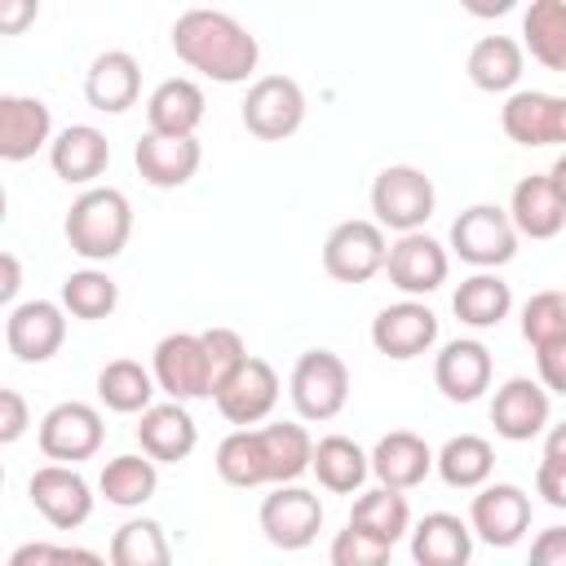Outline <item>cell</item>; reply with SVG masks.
<instances>
[{
	"mask_svg": "<svg viewBox=\"0 0 566 566\" xmlns=\"http://www.w3.org/2000/svg\"><path fill=\"white\" fill-rule=\"evenodd\" d=\"M0 270H4V279H0V301L13 310V296H18V287H22V270H18V256H13V252H0Z\"/></svg>",
	"mask_w": 566,
	"mask_h": 566,
	"instance_id": "f907efd6",
	"label": "cell"
},
{
	"mask_svg": "<svg viewBox=\"0 0 566 566\" xmlns=\"http://www.w3.org/2000/svg\"><path fill=\"white\" fill-rule=\"evenodd\" d=\"M447 270H451L447 248H442L433 234H424V230H416V234H398V239L389 243L385 274H389V283H394L407 301L438 292V287L447 283Z\"/></svg>",
	"mask_w": 566,
	"mask_h": 566,
	"instance_id": "5bb4252c",
	"label": "cell"
},
{
	"mask_svg": "<svg viewBox=\"0 0 566 566\" xmlns=\"http://www.w3.org/2000/svg\"><path fill=\"white\" fill-rule=\"evenodd\" d=\"M27 495H31L35 513L57 531H75L93 513V486L84 482V473L75 464H40L27 482Z\"/></svg>",
	"mask_w": 566,
	"mask_h": 566,
	"instance_id": "8fae6325",
	"label": "cell"
},
{
	"mask_svg": "<svg viewBox=\"0 0 566 566\" xmlns=\"http://www.w3.org/2000/svg\"><path fill=\"white\" fill-rule=\"evenodd\" d=\"M172 53L217 84H243L261 62L256 35L226 9H186L172 22Z\"/></svg>",
	"mask_w": 566,
	"mask_h": 566,
	"instance_id": "6da1fadb",
	"label": "cell"
},
{
	"mask_svg": "<svg viewBox=\"0 0 566 566\" xmlns=\"http://www.w3.org/2000/svg\"><path fill=\"white\" fill-rule=\"evenodd\" d=\"M261 531L274 548L283 553H301L318 539L323 531V500L296 482L287 486H274L265 500H261Z\"/></svg>",
	"mask_w": 566,
	"mask_h": 566,
	"instance_id": "30bf717a",
	"label": "cell"
},
{
	"mask_svg": "<svg viewBox=\"0 0 566 566\" xmlns=\"http://www.w3.org/2000/svg\"><path fill=\"white\" fill-rule=\"evenodd\" d=\"M562 292H566V287H562Z\"/></svg>",
	"mask_w": 566,
	"mask_h": 566,
	"instance_id": "db71d44e",
	"label": "cell"
},
{
	"mask_svg": "<svg viewBox=\"0 0 566 566\" xmlns=\"http://www.w3.org/2000/svg\"><path fill=\"white\" fill-rule=\"evenodd\" d=\"M142 97V66L128 49H106L84 71V102L102 115H124Z\"/></svg>",
	"mask_w": 566,
	"mask_h": 566,
	"instance_id": "ffe728a7",
	"label": "cell"
},
{
	"mask_svg": "<svg viewBox=\"0 0 566 566\" xmlns=\"http://www.w3.org/2000/svg\"><path fill=\"white\" fill-rule=\"evenodd\" d=\"M9 566H111V562L102 553H93V548H80V544L31 539V544L9 553Z\"/></svg>",
	"mask_w": 566,
	"mask_h": 566,
	"instance_id": "b9f144b4",
	"label": "cell"
},
{
	"mask_svg": "<svg viewBox=\"0 0 566 566\" xmlns=\"http://www.w3.org/2000/svg\"><path fill=\"white\" fill-rule=\"evenodd\" d=\"M133 164L142 172L146 186L155 190H177L186 186L199 164H203V146L199 137H159V133H142L137 150H133Z\"/></svg>",
	"mask_w": 566,
	"mask_h": 566,
	"instance_id": "7402d4cb",
	"label": "cell"
},
{
	"mask_svg": "<svg viewBox=\"0 0 566 566\" xmlns=\"http://www.w3.org/2000/svg\"><path fill=\"white\" fill-rule=\"evenodd\" d=\"M212 402H217V411H221L230 424L252 429V424H261V420L274 411V402H279V371H274L265 358L252 354L234 376H226V380L217 385Z\"/></svg>",
	"mask_w": 566,
	"mask_h": 566,
	"instance_id": "e0dca14e",
	"label": "cell"
},
{
	"mask_svg": "<svg viewBox=\"0 0 566 566\" xmlns=\"http://www.w3.org/2000/svg\"><path fill=\"white\" fill-rule=\"evenodd\" d=\"M522 336L539 349L553 340H566V292H535L522 305Z\"/></svg>",
	"mask_w": 566,
	"mask_h": 566,
	"instance_id": "60d3db41",
	"label": "cell"
},
{
	"mask_svg": "<svg viewBox=\"0 0 566 566\" xmlns=\"http://www.w3.org/2000/svg\"><path fill=\"white\" fill-rule=\"evenodd\" d=\"M491 349L473 336H455L433 358V385L447 402H478L491 389Z\"/></svg>",
	"mask_w": 566,
	"mask_h": 566,
	"instance_id": "ac0fdd59",
	"label": "cell"
},
{
	"mask_svg": "<svg viewBox=\"0 0 566 566\" xmlns=\"http://www.w3.org/2000/svg\"><path fill=\"white\" fill-rule=\"evenodd\" d=\"M526 566H566V526H544L531 539Z\"/></svg>",
	"mask_w": 566,
	"mask_h": 566,
	"instance_id": "c3c4849f",
	"label": "cell"
},
{
	"mask_svg": "<svg viewBox=\"0 0 566 566\" xmlns=\"http://www.w3.org/2000/svg\"><path fill=\"white\" fill-rule=\"evenodd\" d=\"M155 385L172 398V402H195V398H212V367L203 354L199 332H168L155 345L150 358Z\"/></svg>",
	"mask_w": 566,
	"mask_h": 566,
	"instance_id": "9c48e42d",
	"label": "cell"
},
{
	"mask_svg": "<svg viewBox=\"0 0 566 566\" xmlns=\"http://www.w3.org/2000/svg\"><path fill=\"white\" fill-rule=\"evenodd\" d=\"M49 164H53V172L66 181V186H88L93 190V181L106 172V164H111V142H106V133L102 128H93V124H66L57 137H53V146H49Z\"/></svg>",
	"mask_w": 566,
	"mask_h": 566,
	"instance_id": "603a6c76",
	"label": "cell"
},
{
	"mask_svg": "<svg viewBox=\"0 0 566 566\" xmlns=\"http://www.w3.org/2000/svg\"><path fill=\"white\" fill-rule=\"evenodd\" d=\"M62 234H66L75 256H84V261H115L128 248V234H133V203H128V195L115 190V186L84 190L71 203V212L62 221Z\"/></svg>",
	"mask_w": 566,
	"mask_h": 566,
	"instance_id": "7a4b0ae2",
	"label": "cell"
},
{
	"mask_svg": "<svg viewBox=\"0 0 566 566\" xmlns=\"http://www.w3.org/2000/svg\"><path fill=\"white\" fill-rule=\"evenodd\" d=\"M522 44L539 66L566 75V0H531L522 13Z\"/></svg>",
	"mask_w": 566,
	"mask_h": 566,
	"instance_id": "d590c367",
	"label": "cell"
},
{
	"mask_svg": "<svg viewBox=\"0 0 566 566\" xmlns=\"http://www.w3.org/2000/svg\"><path fill=\"white\" fill-rule=\"evenodd\" d=\"M535 367H539V385H544L548 394H562V398H566V340L539 345V349H535Z\"/></svg>",
	"mask_w": 566,
	"mask_h": 566,
	"instance_id": "f6af8a7d",
	"label": "cell"
},
{
	"mask_svg": "<svg viewBox=\"0 0 566 566\" xmlns=\"http://www.w3.org/2000/svg\"><path fill=\"white\" fill-rule=\"evenodd\" d=\"M389 553H394L389 544H380L345 522V531H336L327 557H332V566H389Z\"/></svg>",
	"mask_w": 566,
	"mask_h": 566,
	"instance_id": "ee69618b",
	"label": "cell"
},
{
	"mask_svg": "<svg viewBox=\"0 0 566 566\" xmlns=\"http://www.w3.org/2000/svg\"><path fill=\"white\" fill-rule=\"evenodd\" d=\"M389 261V239L376 221H340L327 243H323V270L336 279V283H367L385 270Z\"/></svg>",
	"mask_w": 566,
	"mask_h": 566,
	"instance_id": "ba28073f",
	"label": "cell"
},
{
	"mask_svg": "<svg viewBox=\"0 0 566 566\" xmlns=\"http://www.w3.org/2000/svg\"><path fill=\"white\" fill-rule=\"evenodd\" d=\"M203 88L186 75H172L164 84L150 88L146 97V133H159V137H195V128L203 124Z\"/></svg>",
	"mask_w": 566,
	"mask_h": 566,
	"instance_id": "d4e9b609",
	"label": "cell"
},
{
	"mask_svg": "<svg viewBox=\"0 0 566 566\" xmlns=\"http://www.w3.org/2000/svg\"><path fill=\"white\" fill-rule=\"evenodd\" d=\"M491 424L504 442H531L548 424V389L531 376H509L491 398Z\"/></svg>",
	"mask_w": 566,
	"mask_h": 566,
	"instance_id": "d6986e66",
	"label": "cell"
},
{
	"mask_svg": "<svg viewBox=\"0 0 566 566\" xmlns=\"http://www.w3.org/2000/svg\"><path fill=\"white\" fill-rule=\"evenodd\" d=\"M544 460H566V420L548 429V438H544Z\"/></svg>",
	"mask_w": 566,
	"mask_h": 566,
	"instance_id": "816d5d0a",
	"label": "cell"
},
{
	"mask_svg": "<svg viewBox=\"0 0 566 566\" xmlns=\"http://www.w3.org/2000/svg\"><path fill=\"white\" fill-rule=\"evenodd\" d=\"M287 394H292V407H296L301 420H310V424L336 420L345 411V402H349V367H345V358L332 354V349H305L292 363Z\"/></svg>",
	"mask_w": 566,
	"mask_h": 566,
	"instance_id": "277c9868",
	"label": "cell"
},
{
	"mask_svg": "<svg viewBox=\"0 0 566 566\" xmlns=\"http://www.w3.org/2000/svg\"><path fill=\"white\" fill-rule=\"evenodd\" d=\"M44 146H53V111L40 97L4 93L0 97V159L22 164Z\"/></svg>",
	"mask_w": 566,
	"mask_h": 566,
	"instance_id": "44dd1931",
	"label": "cell"
},
{
	"mask_svg": "<svg viewBox=\"0 0 566 566\" xmlns=\"http://www.w3.org/2000/svg\"><path fill=\"white\" fill-rule=\"evenodd\" d=\"M451 310L464 327L473 332H486V327H500L513 310V287L495 274V270H478L469 274L455 292H451Z\"/></svg>",
	"mask_w": 566,
	"mask_h": 566,
	"instance_id": "f1b7e54d",
	"label": "cell"
},
{
	"mask_svg": "<svg viewBox=\"0 0 566 566\" xmlns=\"http://www.w3.org/2000/svg\"><path fill=\"white\" fill-rule=\"evenodd\" d=\"M111 566H172V544L155 517H128L111 535Z\"/></svg>",
	"mask_w": 566,
	"mask_h": 566,
	"instance_id": "f35d334b",
	"label": "cell"
},
{
	"mask_svg": "<svg viewBox=\"0 0 566 566\" xmlns=\"http://www.w3.org/2000/svg\"><path fill=\"white\" fill-rule=\"evenodd\" d=\"M371 345L394 363H411V358H420L438 345V314L424 301L385 305L371 318Z\"/></svg>",
	"mask_w": 566,
	"mask_h": 566,
	"instance_id": "2e32d148",
	"label": "cell"
},
{
	"mask_svg": "<svg viewBox=\"0 0 566 566\" xmlns=\"http://www.w3.org/2000/svg\"><path fill=\"white\" fill-rule=\"evenodd\" d=\"M469 526L491 548H513L531 531V495L513 482H486L469 504Z\"/></svg>",
	"mask_w": 566,
	"mask_h": 566,
	"instance_id": "4fadbf2b",
	"label": "cell"
},
{
	"mask_svg": "<svg viewBox=\"0 0 566 566\" xmlns=\"http://www.w3.org/2000/svg\"><path fill=\"white\" fill-rule=\"evenodd\" d=\"M40 451L49 455V464H80L93 460L106 442V420L93 402H57L40 416Z\"/></svg>",
	"mask_w": 566,
	"mask_h": 566,
	"instance_id": "8992f818",
	"label": "cell"
},
{
	"mask_svg": "<svg viewBox=\"0 0 566 566\" xmlns=\"http://www.w3.org/2000/svg\"><path fill=\"white\" fill-rule=\"evenodd\" d=\"M433 203H438V190L416 164H389L371 181V212L380 230L416 234L433 217Z\"/></svg>",
	"mask_w": 566,
	"mask_h": 566,
	"instance_id": "3957f363",
	"label": "cell"
},
{
	"mask_svg": "<svg viewBox=\"0 0 566 566\" xmlns=\"http://www.w3.org/2000/svg\"><path fill=\"white\" fill-rule=\"evenodd\" d=\"M473 526L455 513H424L411 526V562L416 566H469Z\"/></svg>",
	"mask_w": 566,
	"mask_h": 566,
	"instance_id": "83f0119b",
	"label": "cell"
},
{
	"mask_svg": "<svg viewBox=\"0 0 566 566\" xmlns=\"http://www.w3.org/2000/svg\"><path fill=\"white\" fill-rule=\"evenodd\" d=\"M35 18V0H0V31L18 35Z\"/></svg>",
	"mask_w": 566,
	"mask_h": 566,
	"instance_id": "681fc988",
	"label": "cell"
},
{
	"mask_svg": "<svg viewBox=\"0 0 566 566\" xmlns=\"http://www.w3.org/2000/svg\"><path fill=\"white\" fill-rule=\"evenodd\" d=\"M221 482L252 491V486H270V469H265V451H261V433L256 429H234L221 438L217 455H212Z\"/></svg>",
	"mask_w": 566,
	"mask_h": 566,
	"instance_id": "74e56055",
	"label": "cell"
},
{
	"mask_svg": "<svg viewBox=\"0 0 566 566\" xmlns=\"http://www.w3.org/2000/svg\"><path fill=\"white\" fill-rule=\"evenodd\" d=\"M310 473L318 478L323 491H332V495H354V491L367 482V473H371V455H367L354 438L327 433V438L314 442V464H310Z\"/></svg>",
	"mask_w": 566,
	"mask_h": 566,
	"instance_id": "f546056e",
	"label": "cell"
},
{
	"mask_svg": "<svg viewBox=\"0 0 566 566\" xmlns=\"http://www.w3.org/2000/svg\"><path fill=\"white\" fill-rule=\"evenodd\" d=\"M349 526L394 548L402 535H411V504H407L402 491L371 486V491H363V495L354 500V509H349Z\"/></svg>",
	"mask_w": 566,
	"mask_h": 566,
	"instance_id": "e575fe53",
	"label": "cell"
},
{
	"mask_svg": "<svg viewBox=\"0 0 566 566\" xmlns=\"http://www.w3.org/2000/svg\"><path fill=\"white\" fill-rule=\"evenodd\" d=\"M155 371H146L137 358H111L97 371V398L102 407L119 411V416H142L155 407Z\"/></svg>",
	"mask_w": 566,
	"mask_h": 566,
	"instance_id": "836d02e7",
	"label": "cell"
},
{
	"mask_svg": "<svg viewBox=\"0 0 566 566\" xmlns=\"http://www.w3.org/2000/svg\"><path fill=\"white\" fill-rule=\"evenodd\" d=\"M66 340L62 301H22L4 314V345L18 363H49Z\"/></svg>",
	"mask_w": 566,
	"mask_h": 566,
	"instance_id": "9a60e30c",
	"label": "cell"
},
{
	"mask_svg": "<svg viewBox=\"0 0 566 566\" xmlns=\"http://www.w3.org/2000/svg\"><path fill=\"white\" fill-rule=\"evenodd\" d=\"M500 128L517 146H566V97L544 88H517L500 106Z\"/></svg>",
	"mask_w": 566,
	"mask_h": 566,
	"instance_id": "7c38bea8",
	"label": "cell"
},
{
	"mask_svg": "<svg viewBox=\"0 0 566 566\" xmlns=\"http://www.w3.org/2000/svg\"><path fill=\"white\" fill-rule=\"evenodd\" d=\"M261 451H265V469H270V486H287L301 473H310L314 464V438L305 424L296 420H274L261 424Z\"/></svg>",
	"mask_w": 566,
	"mask_h": 566,
	"instance_id": "4dcf8cb0",
	"label": "cell"
},
{
	"mask_svg": "<svg viewBox=\"0 0 566 566\" xmlns=\"http://www.w3.org/2000/svg\"><path fill=\"white\" fill-rule=\"evenodd\" d=\"M199 340H203V354H208V367H212V394H217V385L226 376H234L252 354H248V345L234 327H208V332H199Z\"/></svg>",
	"mask_w": 566,
	"mask_h": 566,
	"instance_id": "7bdbcfd3",
	"label": "cell"
},
{
	"mask_svg": "<svg viewBox=\"0 0 566 566\" xmlns=\"http://www.w3.org/2000/svg\"><path fill=\"white\" fill-rule=\"evenodd\" d=\"M31 424V411H27V398L18 389H0V442H18Z\"/></svg>",
	"mask_w": 566,
	"mask_h": 566,
	"instance_id": "bcb514c9",
	"label": "cell"
},
{
	"mask_svg": "<svg viewBox=\"0 0 566 566\" xmlns=\"http://www.w3.org/2000/svg\"><path fill=\"white\" fill-rule=\"evenodd\" d=\"M97 491L115 509H142L159 491V464L150 455H115V460H106Z\"/></svg>",
	"mask_w": 566,
	"mask_h": 566,
	"instance_id": "8d00e7d4",
	"label": "cell"
},
{
	"mask_svg": "<svg viewBox=\"0 0 566 566\" xmlns=\"http://www.w3.org/2000/svg\"><path fill=\"white\" fill-rule=\"evenodd\" d=\"M548 181L557 186V195H562V203H566V150H562V155H557V164L548 168Z\"/></svg>",
	"mask_w": 566,
	"mask_h": 566,
	"instance_id": "f5cc1de1",
	"label": "cell"
},
{
	"mask_svg": "<svg viewBox=\"0 0 566 566\" xmlns=\"http://www.w3.org/2000/svg\"><path fill=\"white\" fill-rule=\"evenodd\" d=\"M535 495H544L548 509H566V460H539Z\"/></svg>",
	"mask_w": 566,
	"mask_h": 566,
	"instance_id": "7dc6e473",
	"label": "cell"
},
{
	"mask_svg": "<svg viewBox=\"0 0 566 566\" xmlns=\"http://www.w3.org/2000/svg\"><path fill=\"white\" fill-rule=\"evenodd\" d=\"M243 128L261 142H283L305 124V93L292 75H261L243 97Z\"/></svg>",
	"mask_w": 566,
	"mask_h": 566,
	"instance_id": "52a82bcc",
	"label": "cell"
},
{
	"mask_svg": "<svg viewBox=\"0 0 566 566\" xmlns=\"http://www.w3.org/2000/svg\"><path fill=\"white\" fill-rule=\"evenodd\" d=\"M517 226L500 203H469L451 221V252L473 270H500L517 256Z\"/></svg>",
	"mask_w": 566,
	"mask_h": 566,
	"instance_id": "5b68a950",
	"label": "cell"
},
{
	"mask_svg": "<svg viewBox=\"0 0 566 566\" xmlns=\"http://www.w3.org/2000/svg\"><path fill=\"white\" fill-rule=\"evenodd\" d=\"M433 469L455 491H482L491 482V473H495V447L486 438H478V433H455V438L442 442Z\"/></svg>",
	"mask_w": 566,
	"mask_h": 566,
	"instance_id": "d6a6232c",
	"label": "cell"
},
{
	"mask_svg": "<svg viewBox=\"0 0 566 566\" xmlns=\"http://www.w3.org/2000/svg\"><path fill=\"white\" fill-rule=\"evenodd\" d=\"M119 305V283L106 274V270H75L62 279V310L84 318V323H97V318H111Z\"/></svg>",
	"mask_w": 566,
	"mask_h": 566,
	"instance_id": "ab89813d",
	"label": "cell"
},
{
	"mask_svg": "<svg viewBox=\"0 0 566 566\" xmlns=\"http://www.w3.org/2000/svg\"><path fill=\"white\" fill-rule=\"evenodd\" d=\"M137 442H142V455H150L155 464H177L195 451L199 442V424L195 416L186 411V402H155L150 411H142L137 420Z\"/></svg>",
	"mask_w": 566,
	"mask_h": 566,
	"instance_id": "cb8c5ba5",
	"label": "cell"
},
{
	"mask_svg": "<svg viewBox=\"0 0 566 566\" xmlns=\"http://www.w3.org/2000/svg\"><path fill=\"white\" fill-rule=\"evenodd\" d=\"M509 217H513L517 234H526V239H557L566 230V203H562L557 186L548 181V172H531L513 186Z\"/></svg>",
	"mask_w": 566,
	"mask_h": 566,
	"instance_id": "4316f807",
	"label": "cell"
},
{
	"mask_svg": "<svg viewBox=\"0 0 566 566\" xmlns=\"http://www.w3.org/2000/svg\"><path fill=\"white\" fill-rule=\"evenodd\" d=\"M522 44L513 35H482L469 57H464V71L473 80V88L482 93H513L517 80H522Z\"/></svg>",
	"mask_w": 566,
	"mask_h": 566,
	"instance_id": "1f68e13d",
	"label": "cell"
},
{
	"mask_svg": "<svg viewBox=\"0 0 566 566\" xmlns=\"http://www.w3.org/2000/svg\"><path fill=\"white\" fill-rule=\"evenodd\" d=\"M433 460H438V455L429 451V442H424L420 433H411V429H394V433H385V438L371 447V473H376V482L389 486V491H411V486H420V482L429 478Z\"/></svg>",
	"mask_w": 566,
	"mask_h": 566,
	"instance_id": "484cf974",
	"label": "cell"
}]
</instances>
